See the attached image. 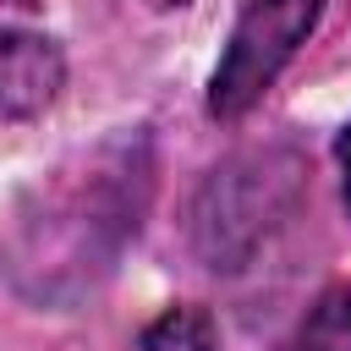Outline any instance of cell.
Segmentation results:
<instances>
[{
  "instance_id": "1",
  "label": "cell",
  "mask_w": 351,
  "mask_h": 351,
  "mask_svg": "<svg viewBox=\"0 0 351 351\" xmlns=\"http://www.w3.org/2000/svg\"><path fill=\"white\" fill-rule=\"evenodd\" d=\"M318 11H324V0H247L230 27V44L208 77V115L214 121L247 115L274 88L285 60L307 44V33L318 27Z\"/></svg>"
},
{
  "instance_id": "2",
  "label": "cell",
  "mask_w": 351,
  "mask_h": 351,
  "mask_svg": "<svg viewBox=\"0 0 351 351\" xmlns=\"http://www.w3.org/2000/svg\"><path fill=\"white\" fill-rule=\"evenodd\" d=\"M60 49L44 33L0 27V121H27L60 93Z\"/></svg>"
},
{
  "instance_id": "3",
  "label": "cell",
  "mask_w": 351,
  "mask_h": 351,
  "mask_svg": "<svg viewBox=\"0 0 351 351\" xmlns=\"http://www.w3.org/2000/svg\"><path fill=\"white\" fill-rule=\"evenodd\" d=\"M285 351H351V285H335L318 296V307L296 324Z\"/></svg>"
},
{
  "instance_id": "4",
  "label": "cell",
  "mask_w": 351,
  "mask_h": 351,
  "mask_svg": "<svg viewBox=\"0 0 351 351\" xmlns=\"http://www.w3.org/2000/svg\"><path fill=\"white\" fill-rule=\"evenodd\" d=\"M143 351H219V329L203 307H170L143 329Z\"/></svg>"
},
{
  "instance_id": "5",
  "label": "cell",
  "mask_w": 351,
  "mask_h": 351,
  "mask_svg": "<svg viewBox=\"0 0 351 351\" xmlns=\"http://www.w3.org/2000/svg\"><path fill=\"white\" fill-rule=\"evenodd\" d=\"M335 159H340V192H346V208H351V126L335 137Z\"/></svg>"
}]
</instances>
